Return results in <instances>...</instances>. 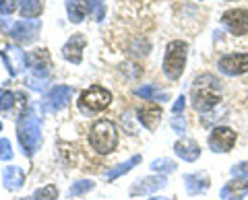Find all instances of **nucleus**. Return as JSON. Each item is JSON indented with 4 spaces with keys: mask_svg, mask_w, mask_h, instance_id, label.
Returning a JSON list of instances; mask_svg holds the SVG:
<instances>
[{
    "mask_svg": "<svg viewBox=\"0 0 248 200\" xmlns=\"http://www.w3.org/2000/svg\"><path fill=\"white\" fill-rule=\"evenodd\" d=\"M42 23L37 19H23V21H17L15 25L11 27V37L15 42H23L27 43L31 42L33 37L37 35V31H40Z\"/></svg>",
    "mask_w": 248,
    "mask_h": 200,
    "instance_id": "9",
    "label": "nucleus"
},
{
    "mask_svg": "<svg viewBox=\"0 0 248 200\" xmlns=\"http://www.w3.org/2000/svg\"><path fill=\"white\" fill-rule=\"evenodd\" d=\"M172 128H174V132H178V134H186V120L182 118V114H174Z\"/></svg>",
    "mask_w": 248,
    "mask_h": 200,
    "instance_id": "27",
    "label": "nucleus"
},
{
    "mask_svg": "<svg viewBox=\"0 0 248 200\" xmlns=\"http://www.w3.org/2000/svg\"><path fill=\"white\" fill-rule=\"evenodd\" d=\"M15 99H17V95L11 93L9 89H2V91H0V112L11 110L13 103H15Z\"/></svg>",
    "mask_w": 248,
    "mask_h": 200,
    "instance_id": "25",
    "label": "nucleus"
},
{
    "mask_svg": "<svg viewBox=\"0 0 248 200\" xmlns=\"http://www.w3.org/2000/svg\"><path fill=\"white\" fill-rule=\"evenodd\" d=\"M228 2H236V0H228Z\"/></svg>",
    "mask_w": 248,
    "mask_h": 200,
    "instance_id": "33",
    "label": "nucleus"
},
{
    "mask_svg": "<svg viewBox=\"0 0 248 200\" xmlns=\"http://www.w3.org/2000/svg\"><path fill=\"white\" fill-rule=\"evenodd\" d=\"M230 200H242V196H234V198H230Z\"/></svg>",
    "mask_w": 248,
    "mask_h": 200,
    "instance_id": "31",
    "label": "nucleus"
},
{
    "mask_svg": "<svg viewBox=\"0 0 248 200\" xmlns=\"http://www.w3.org/2000/svg\"><path fill=\"white\" fill-rule=\"evenodd\" d=\"M19 143L23 147V155H35V151L42 144V124H40V116H37V107L31 105L27 112L21 114L19 120Z\"/></svg>",
    "mask_w": 248,
    "mask_h": 200,
    "instance_id": "2",
    "label": "nucleus"
},
{
    "mask_svg": "<svg viewBox=\"0 0 248 200\" xmlns=\"http://www.w3.org/2000/svg\"><path fill=\"white\" fill-rule=\"evenodd\" d=\"M246 192H248V180L246 178H234L221 188L219 194H221L223 200H230L234 196H244Z\"/></svg>",
    "mask_w": 248,
    "mask_h": 200,
    "instance_id": "18",
    "label": "nucleus"
},
{
    "mask_svg": "<svg viewBox=\"0 0 248 200\" xmlns=\"http://www.w3.org/2000/svg\"><path fill=\"white\" fill-rule=\"evenodd\" d=\"M238 141V134L228 126H217L209 134V149L213 153H230Z\"/></svg>",
    "mask_w": 248,
    "mask_h": 200,
    "instance_id": "6",
    "label": "nucleus"
},
{
    "mask_svg": "<svg viewBox=\"0 0 248 200\" xmlns=\"http://www.w3.org/2000/svg\"><path fill=\"white\" fill-rule=\"evenodd\" d=\"M2 58H4V64H6V68H9V72L13 76H17L23 68H25V64H27L25 52H21L17 45H11L6 52H2Z\"/></svg>",
    "mask_w": 248,
    "mask_h": 200,
    "instance_id": "14",
    "label": "nucleus"
},
{
    "mask_svg": "<svg viewBox=\"0 0 248 200\" xmlns=\"http://www.w3.org/2000/svg\"><path fill=\"white\" fill-rule=\"evenodd\" d=\"M176 169V163L172 159H155L151 163V171H157V173H170Z\"/></svg>",
    "mask_w": 248,
    "mask_h": 200,
    "instance_id": "23",
    "label": "nucleus"
},
{
    "mask_svg": "<svg viewBox=\"0 0 248 200\" xmlns=\"http://www.w3.org/2000/svg\"><path fill=\"white\" fill-rule=\"evenodd\" d=\"M151 200H164V198H151Z\"/></svg>",
    "mask_w": 248,
    "mask_h": 200,
    "instance_id": "32",
    "label": "nucleus"
},
{
    "mask_svg": "<svg viewBox=\"0 0 248 200\" xmlns=\"http://www.w3.org/2000/svg\"><path fill=\"white\" fill-rule=\"evenodd\" d=\"M184 105H186V99H184V95H180L176 99V103H174V114H182Z\"/></svg>",
    "mask_w": 248,
    "mask_h": 200,
    "instance_id": "30",
    "label": "nucleus"
},
{
    "mask_svg": "<svg viewBox=\"0 0 248 200\" xmlns=\"http://www.w3.org/2000/svg\"><path fill=\"white\" fill-rule=\"evenodd\" d=\"M85 43H87L85 35H83V33H75L71 40L64 43V48H62V56H64L71 64H79L81 58H83V48H85Z\"/></svg>",
    "mask_w": 248,
    "mask_h": 200,
    "instance_id": "11",
    "label": "nucleus"
},
{
    "mask_svg": "<svg viewBox=\"0 0 248 200\" xmlns=\"http://www.w3.org/2000/svg\"><path fill=\"white\" fill-rule=\"evenodd\" d=\"M89 143L99 155L112 153L118 144V130L110 120H97L89 130Z\"/></svg>",
    "mask_w": 248,
    "mask_h": 200,
    "instance_id": "3",
    "label": "nucleus"
},
{
    "mask_svg": "<svg viewBox=\"0 0 248 200\" xmlns=\"http://www.w3.org/2000/svg\"><path fill=\"white\" fill-rule=\"evenodd\" d=\"M139 122L147 128V130H155L159 126V122H161V107L157 105V103H145V105H141L139 107Z\"/></svg>",
    "mask_w": 248,
    "mask_h": 200,
    "instance_id": "12",
    "label": "nucleus"
},
{
    "mask_svg": "<svg viewBox=\"0 0 248 200\" xmlns=\"http://www.w3.org/2000/svg\"><path fill=\"white\" fill-rule=\"evenodd\" d=\"M217 68H219L223 74H228V76H238V74L248 72V52L226 54V56L219 58Z\"/></svg>",
    "mask_w": 248,
    "mask_h": 200,
    "instance_id": "7",
    "label": "nucleus"
},
{
    "mask_svg": "<svg viewBox=\"0 0 248 200\" xmlns=\"http://www.w3.org/2000/svg\"><path fill=\"white\" fill-rule=\"evenodd\" d=\"M17 9V0H0V14H11Z\"/></svg>",
    "mask_w": 248,
    "mask_h": 200,
    "instance_id": "28",
    "label": "nucleus"
},
{
    "mask_svg": "<svg viewBox=\"0 0 248 200\" xmlns=\"http://www.w3.org/2000/svg\"><path fill=\"white\" fill-rule=\"evenodd\" d=\"M110 103H112V93L108 89L99 87V85L85 89L79 97V105L85 112H102Z\"/></svg>",
    "mask_w": 248,
    "mask_h": 200,
    "instance_id": "5",
    "label": "nucleus"
},
{
    "mask_svg": "<svg viewBox=\"0 0 248 200\" xmlns=\"http://www.w3.org/2000/svg\"><path fill=\"white\" fill-rule=\"evenodd\" d=\"M11 157H13V147H11L9 138H0V159L9 161Z\"/></svg>",
    "mask_w": 248,
    "mask_h": 200,
    "instance_id": "26",
    "label": "nucleus"
},
{
    "mask_svg": "<svg viewBox=\"0 0 248 200\" xmlns=\"http://www.w3.org/2000/svg\"><path fill=\"white\" fill-rule=\"evenodd\" d=\"M232 175H234V178H248V161L232 167Z\"/></svg>",
    "mask_w": 248,
    "mask_h": 200,
    "instance_id": "29",
    "label": "nucleus"
},
{
    "mask_svg": "<svg viewBox=\"0 0 248 200\" xmlns=\"http://www.w3.org/2000/svg\"><path fill=\"white\" fill-rule=\"evenodd\" d=\"M93 188V182L91 180H81V182H75L73 186H71V190H68V194L71 196H81V194H85V192H89Z\"/></svg>",
    "mask_w": 248,
    "mask_h": 200,
    "instance_id": "24",
    "label": "nucleus"
},
{
    "mask_svg": "<svg viewBox=\"0 0 248 200\" xmlns=\"http://www.w3.org/2000/svg\"><path fill=\"white\" fill-rule=\"evenodd\" d=\"M0 130H2V122H0Z\"/></svg>",
    "mask_w": 248,
    "mask_h": 200,
    "instance_id": "34",
    "label": "nucleus"
},
{
    "mask_svg": "<svg viewBox=\"0 0 248 200\" xmlns=\"http://www.w3.org/2000/svg\"><path fill=\"white\" fill-rule=\"evenodd\" d=\"M44 11L42 0H21V17L23 19H35Z\"/></svg>",
    "mask_w": 248,
    "mask_h": 200,
    "instance_id": "19",
    "label": "nucleus"
},
{
    "mask_svg": "<svg viewBox=\"0 0 248 200\" xmlns=\"http://www.w3.org/2000/svg\"><path fill=\"white\" fill-rule=\"evenodd\" d=\"M221 23L230 29L234 35H246L248 33V13L244 9H230L221 14Z\"/></svg>",
    "mask_w": 248,
    "mask_h": 200,
    "instance_id": "8",
    "label": "nucleus"
},
{
    "mask_svg": "<svg viewBox=\"0 0 248 200\" xmlns=\"http://www.w3.org/2000/svg\"><path fill=\"white\" fill-rule=\"evenodd\" d=\"M186 56H188V43L182 40H174L168 43L164 56V72L170 81H178L184 72Z\"/></svg>",
    "mask_w": 248,
    "mask_h": 200,
    "instance_id": "4",
    "label": "nucleus"
},
{
    "mask_svg": "<svg viewBox=\"0 0 248 200\" xmlns=\"http://www.w3.org/2000/svg\"><path fill=\"white\" fill-rule=\"evenodd\" d=\"M174 153L182 161L192 163V161H197L201 157V147L197 144V141H192V138H180V141L174 144Z\"/></svg>",
    "mask_w": 248,
    "mask_h": 200,
    "instance_id": "16",
    "label": "nucleus"
},
{
    "mask_svg": "<svg viewBox=\"0 0 248 200\" xmlns=\"http://www.w3.org/2000/svg\"><path fill=\"white\" fill-rule=\"evenodd\" d=\"M4 188L11 190V192H17L23 188V184H25V173H23V169L19 165H9L4 167Z\"/></svg>",
    "mask_w": 248,
    "mask_h": 200,
    "instance_id": "17",
    "label": "nucleus"
},
{
    "mask_svg": "<svg viewBox=\"0 0 248 200\" xmlns=\"http://www.w3.org/2000/svg\"><path fill=\"white\" fill-rule=\"evenodd\" d=\"M58 198V188L54 184H48L40 190H35V194L31 196V200H56Z\"/></svg>",
    "mask_w": 248,
    "mask_h": 200,
    "instance_id": "22",
    "label": "nucleus"
},
{
    "mask_svg": "<svg viewBox=\"0 0 248 200\" xmlns=\"http://www.w3.org/2000/svg\"><path fill=\"white\" fill-rule=\"evenodd\" d=\"M73 95H75V89H73V87H68V85H58V87H54L50 93H48L44 105L48 107L50 112H58V110H62V107H64L68 101H71Z\"/></svg>",
    "mask_w": 248,
    "mask_h": 200,
    "instance_id": "10",
    "label": "nucleus"
},
{
    "mask_svg": "<svg viewBox=\"0 0 248 200\" xmlns=\"http://www.w3.org/2000/svg\"><path fill=\"white\" fill-rule=\"evenodd\" d=\"M137 95L147 99V101H155V99H161V101H166L168 95L166 93H159L157 87H153V85H143V87L137 89Z\"/></svg>",
    "mask_w": 248,
    "mask_h": 200,
    "instance_id": "21",
    "label": "nucleus"
},
{
    "mask_svg": "<svg viewBox=\"0 0 248 200\" xmlns=\"http://www.w3.org/2000/svg\"><path fill=\"white\" fill-rule=\"evenodd\" d=\"M184 186H186V192L188 194H203L205 190H209L211 186V180L205 171H195V173H186L184 175Z\"/></svg>",
    "mask_w": 248,
    "mask_h": 200,
    "instance_id": "15",
    "label": "nucleus"
},
{
    "mask_svg": "<svg viewBox=\"0 0 248 200\" xmlns=\"http://www.w3.org/2000/svg\"><path fill=\"white\" fill-rule=\"evenodd\" d=\"M168 178L166 175H149V178L139 180L133 188H130V196H139V194H149L159 188H166Z\"/></svg>",
    "mask_w": 248,
    "mask_h": 200,
    "instance_id": "13",
    "label": "nucleus"
},
{
    "mask_svg": "<svg viewBox=\"0 0 248 200\" xmlns=\"http://www.w3.org/2000/svg\"><path fill=\"white\" fill-rule=\"evenodd\" d=\"M219 79L213 74H199L192 83V107L201 114L213 112L221 101V91H219Z\"/></svg>",
    "mask_w": 248,
    "mask_h": 200,
    "instance_id": "1",
    "label": "nucleus"
},
{
    "mask_svg": "<svg viewBox=\"0 0 248 200\" xmlns=\"http://www.w3.org/2000/svg\"><path fill=\"white\" fill-rule=\"evenodd\" d=\"M139 163H141V155H135V157H130L126 163H120V165H116L114 169H108V171H106V178H108V180H116L118 175L128 173L130 169H133L135 165H139Z\"/></svg>",
    "mask_w": 248,
    "mask_h": 200,
    "instance_id": "20",
    "label": "nucleus"
}]
</instances>
